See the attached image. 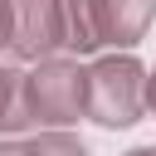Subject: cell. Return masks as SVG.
<instances>
[{
	"mask_svg": "<svg viewBox=\"0 0 156 156\" xmlns=\"http://www.w3.org/2000/svg\"><path fill=\"white\" fill-rule=\"evenodd\" d=\"M20 117L24 132H68L83 112V63L73 54L29 63V73L20 78Z\"/></svg>",
	"mask_w": 156,
	"mask_h": 156,
	"instance_id": "6da1fadb",
	"label": "cell"
},
{
	"mask_svg": "<svg viewBox=\"0 0 156 156\" xmlns=\"http://www.w3.org/2000/svg\"><path fill=\"white\" fill-rule=\"evenodd\" d=\"M83 112L98 127H132L146 112V63L136 54H102L83 68Z\"/></svg>",
	"mask_w": 156,
	"mask_h": 156,
	"instance_id": "7a4b0ae2",
	"label": "cell"
},
{
	"mask_svg": "<svg viewBox=\"0 0 156 156\" xmlns=\"http://www.w3.org/2000/svg\"><path fill=\"white\" fill-rule=\"evenodd\" d=\"M10 54L44 63L63 54V0H10Z\"/></svg>",
	"mask_w": 156,
	"mask_h": 156,
	"instance_id": "3957f363",
	"label": "cell"
},
{
	"mask_svg": "<svg viewBox=\"0 0 156 156\" xmlns=\"http://www.w3.org/2000/svg\"><path fill=\"white\" fill-rule=\"evenodd\" d=\"M156 20V0H98V24H102V49H132L146 39Z\"/></svg>",
	"mask_w": 156,
	"mask_h": 156,
	"instance_id": "277c9868",
	"label": "cell"
},
{
	"mask_svg": "<svg viewBox=\"0 0 156 156\" xmlns=\"http://www.w3.org/2000/svg\"><path fill=\"white\" fill-rule=\"evenodd\" d=\"M102 49V24H98V0H63V54L83 58Z\"/></svg>",
	"mask_w": 156,
	"mask_h": 156,
	"instance_id": "5b68a950",
	"label": "cell"
},
{
	"mask_svg": "<svg viewBox=\"0 0 156 156\" xmlns=\"http://www.w3.org/2000/svg\"><path fill=\"white\" fill-rule=\"evenodd\" d=\"M20 68L0 63V136H20L24 132V117H20Z\"/></svg>",
	"mask_w": 156,
	"mask_h": 156,
	"instance_id": "8992f818",
	"label": "cell"
},
{
	"mask_svg": "<svg viewBox=\"0 0 156 156\" xmlns=\"http://www.w3.org/2000/svg\"><path fill=\"white\" fill-rule=\"evenodd\" d=\"M34 146L39 156H88V146L73 132H34Z\"/></svg>",
	"mask_w": 156,
	"mask_h": 156,
	"instance_id": "52a82bcc",
	"label": "cell"
},
{
	"mask_svg": "<svg viewBox=\"0 0 156 156\" xmlns=\"http://www.w3.org/2000/svg\"><path fill=\"white\" fill-rule=\"evenodd\" d=\"M0 156H39V146H34V136L24 141V136H0Z\"/></svg>",
	"mask_w": 156,
	"mask_h": 156,
	"instance_id": "ba28073f",
	"label": "cell"
},
{
	"mask_svg": "<svg viewBox=\"0 0 156 156\" xmlns=\"http://www.w3.org/2000/svg\"><path fill=\"white\" fill-rule=\"evenodd\" d=\"M10 49V0H0V54Z\"/></svg>",
	"mask_w": 156,
	"mask_h": 156,
	"instance_id": "9c48e42d",
	"label": "cell"
},
{
	"mask_svg": "<svg viewBox=\"0 0 156 156\" xmlns=\"http://www.w3.org/2000/svg\"><path fill=\"white\" fill-rule=\"evenodd\" d=\"M146 112H151V117H156V68H151V73H146Z\"/></svg>",
	"mask_w": 156,
	"mask_h": 156,
	"instance_id": "30bf717a",
	"label": "cell"
},
{
	"mask_svg": "<svg viewBox=\"0 0 156 156\" xmlns=\"http://www.w3.org/2000/svg\"><path fill=\"white\" fill-rule=\"evenodd\" d=\"M122 156H156V146H132V151H122Z\"/></svg>",
	"mask_w": 156,
	"mask_h": 156,
	"instance_id": "8fae6325",
	"label": "cell"
}]
</instances>
